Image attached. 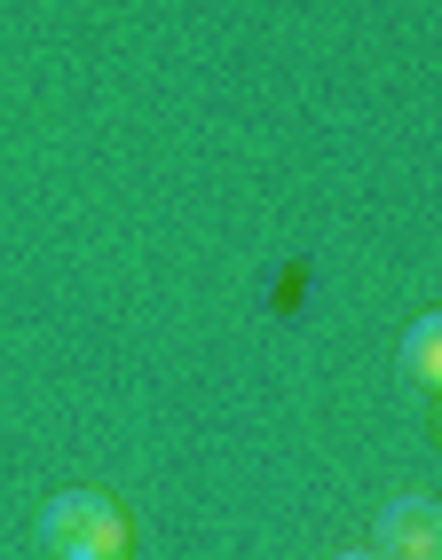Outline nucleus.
Returning <instances> with one entry per match:
<instances>
[{
    "label": "nucleus",
    "instance_id": "obj_1",
    "mask_svg": "<svg viewBox=\"0 0 442 560\" xmlns=\"http://www.w3.org/2000/svg\"><path fill=\"white\" fill-rule=\"evenodd\" d=\"M40 552L48 560H127L135 521L95 490H63V498L40 505Z\"/></svg>",
    "mask_w": 442,
    "mask_h": 560
},
{
    "label": "nucleus",
    "instance_id": "obj_2",
    "mask_svg": "<svg viewBox=\"0 0 442 560\" xmlns=\"http://www.w3.org/2000/svg\"><path fill=\"white\" fill-rule=\"evenodd\" d=\"M380 560H442V513L427 498H395L380 513Z\"/></svg>",
    "mask_w": 442,
    "mask_h": 560
},
{
    "label": "nucleus",
    "instance_id": "obj_3",
    "mask_svg": "<svg viewBox=\"0 0 442 560\" xmlns=\"http://www.w3.org/2000/svg\"><path fill=\"white\" fill-rule=\"evenodd\" d=\"M403 380H411L419 395L442 387V316H419L411 340H403Z\"/></svg>",
    "mask_w": 442,
    "mask_h": 560
},
{
    "label": "nucleus",
    "instance_id": "obj_4",
    "mask_svg": "<svg viewBox=\"0 0 442 560\" xmlns=\"http://www.w3.org/2000/svg\"><path fill=\"white\" fill-rule=\"evenodd\" d=\"M340 560H380V552H340Z\"/></svg>",
    "mask_w": 442,
    "mask_h": 560
}]
</instances>
